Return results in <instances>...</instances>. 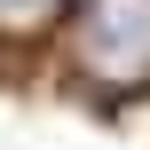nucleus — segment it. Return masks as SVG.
<instances>
[{
    "mask_svg": "<svg viewBox=\"0 0 150 150\" xmlns=\"http://www.w3.org/2000/svg\"><path fill=\"white\" fill-rule=\"evenodd\" d=\"M63 47L95 95H142L150 87V0H71Z\"/></svg>",
    "mask_w": 150,
    "mask_h": 150,
    "instance_id": "f257e3e1",
    "label": "nucleus"
},
{
    "mask_svg": "<svg viewBox=\"0 0 150 150\" xmlns=\"http://www.w3.org/2000/svg\"><path fill=\"white\" fill-rule=\"evenodd\" d=\"M63 8L71 0H0V40H40L63 24Z\"/></svg>",
    "mask_w": 150,
    "mask_h": 150,
    "instance_id": "f03ea898",
    "label": "nucleus"
}]
</instances>
